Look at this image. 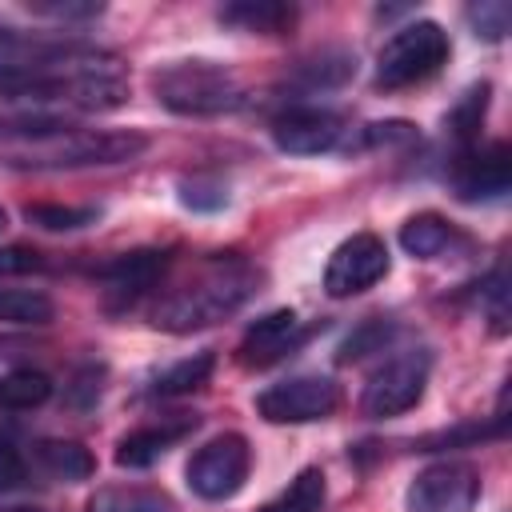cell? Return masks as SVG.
Listing matches in <instances>:
<instances>
[{
    "mask_svg": "<svg viewBox=\"0 0 512 512\" xmlns=\"http://www.w3.org/2000/svg\"><path fill=\"white\" fill-rule=\"evenodd\" d=\"M260 272L240 260V256H216L212 264L200 268V276H192L188 284H180L176 292H168L156 308H152V324L164 332H196L208 328L232 312H240L252 296H256Z\"/></svg>",
    "mask_w": 512,
    "mask_h": 512,
    "instance_id": "cell-1",
    "label": "cell"
},
{
    "mask_svg": "<svg viewBox=\"0 0 512 512\" xmlns=\"http://www.w3.org/2000/svg\"><path fill=\"white\" fill-rule=\"evenodd\" d=\"M0 92L8 100H60L84 112H108L128 100V84L120 76V64L104 52H80L48 72H20L0 80Z\"/></svg>",
    "mask_w": 512,
    "mask_h": 512,
    "instance_id": "cell-2",
    "label": "cell"
},
{
    "mask_svg": "<svg viewBox=\"0 0 512 512\" xmlns=\"http://www.w3.org/2000/svg\"><path fill=\"white\" fill-rule=\"evenodd\" d=\"M148 148L140 132L112 128V132H60L48 140H36L28 148L4 152V164L12 168H96V164H128Z\"/></svg>",
    "mask_w": 512,
    "mask_h": 512,
    "instance_id": "cell-3",
    "label": "cell"
},
{
    "mask_svg": "<svg viewBox=\"0 0 512 512\" xmlns=\"http://www.w3.org/2000/svg\"><path fill=\"white\" fill-rule=\"evenodd\" d=\"M152 88H156L160 104L180 116H220V112H232L244 104L240 80L224 64H212V60L164 64L152 76Z\"/></svg>",
    "mask_w": 512,
    "mask_h": 512,
    "instance_id": "cell-4",
    "label": "cell"
},
{
    "mask_svg": "<svg viewBox=\"0 0 512 512\" xmlns=\"http://www.w3.org/2000/svg\"><path fill=\"white\" fill-rule=\"evenodd\" d=\"M448 32L436 20H412L404 28H396L380 56H376V88L396 92V88H412L428 76H436L448 60Z\"/></svg>",
    "mask_w": 512,
    "mask_h": 512,
    "instance_id": "cell-5",
    "label": "cell"
},
{
    "mask_svg": "<svg viewBox=\"0 0 512 512\" xmlns=\"http://www.w3.org/2000/svg\"><path fill=\"white\" fill-rule=\"evenodd\" d=\"M248 464H252V448L240 432H224L216 440H208L204 448H196V456L188 460V488L200 500H228L244 488L248 480Z\"/></svg>",
    "mask_w": 512,
    "mask_h": 512,
    "instance_id": "cell-6",
    "label": "cell"
},
{
    "mask_svg": "<svg viewBox=\"0 0 512 512\" xmlns=\"http://www.w3.org/2000/svg\"><path fill=\"white\" fill-rule=\"evenodd\" d=\"M424 384H428V352H400V356L384 360L372 372V380L364 384L360 408L372 420L400 416V412H408V408L420 404Z\"/></svg>",
    "mask_w": 512,
    "mask_h": 512,
    "instance_id": "cell-7",
    "label": "cell"
},
{
    "mask_svg": "<svg viewBox=\"0 0 512 512\" xmlns=\"http://www.w3.org/2000/svg\"><path fill=\"white\" fill-rule=\"evenodd\" d=\"M340 404V388L328 376H288L256 396V412L268 424H308L332 416Z\"/></svg>",
    "mask_w": 512,
    "mask_h": 512,
    "instance_id": "cell-8",
    "label": "cell"
},
{
    "mask_svg": "<svg viewBox=\"0 0 512 512\" xmlns=\"http://www.w3.org/2000/svg\"><path fill=\"white\" fill-rule=\"evenodd\" d=\"M480 500V472L464 460L428 464L408 488V512H472Z\"/></svg>",
    "mask_w": 512,
    "mask_h": 512,
    "instance_id": "cell-9",
    "label": "cell"
},
{
    "mask_svg": "<svg viewBox=\"0 0 512 512\" xmlns=\"http://www.w3.org/2000/svg\"><path fill=\"white\" fill-rule=\"evenodd\" d=\"M384 276H388V248H384V240L372 236V232H356V236H348L328 256L324 292L336 296V300H344V296H356V292L372 288Z\"/></svg>",
    "mask_w": 512,
    "mask_h": 512,
    "instance_id": "cell-10",
    "label": "cell"
},
{
    "mask_svg": "<svg viewBox=\"0 0 512 512\" xmlns=\"http://www.w3.org/2000/svg\"><path fill=\"white\" fill-rule=\"evenodd\" d=\"M344 136V120L328 108H312V104H300V108H288L272 120V140L292 152V156H312V152H328L336 148Z\"/></svg>",
    "mask_w": 512,
    "mask_h": 512,
    "instance_id": "cell-11",
    "label": "cell"
},
{
    "mask_svg": "<svg viewBox=\"0 0 512 512\" xmlns=\"http://www.w3.org/2000/svg\"><path fill=\"white\" fill-rule=\"evenodd\" d=\"M452 184L460 200H500L512 188V156L508 144H492V148H464L456 168H452Z\"/></svg>",
    "mask_w": 512,
    "mask_h": 512,
    "instance_id": "cell-12",
    "label": "cell"
},
{
    "mask_svg": "<svg viewBox=\"0 0 512 512\" xmlns=\"http://www.w3.org/2000/svg\"><path fill=\"white\" fill-rule=\"evenodd\" d=\"M300 340H304V332H300L296 312H292V308H276V312L260 316V320L244 332L236 356H240V364H248V368H264V364L280 360L284 352H292Z\"/></svg>",
    "mask_w": 512,
    "mask_h": 512,
    "instance_id": "cell-13",
    "label": "cell"
},
{
    "mask_svg": "<svg viewBox=\"0 0 512 512\" xmlns=\"http://www.w3.org/2000/svg\"><path fill=\"white\" fill-rule=\"evenodd\" d=\"M196 424H200V416L180 412V416H172V420H164V424L136 428V432L120 436V444H116V464H120V468H148V464H156L180 436H188Z\"/></svg>",
    "mask_w": 512,
    "mask_h": 512,
    "instance_id": "cell-14",
    "label": "cell"
},
{
    "mask_svg": "<svg viewBox=\"0 0 512 512\" xmlns=\"http://www.w3.org/2000/svg\"><path fill=\"white\" fill-rule=\"evenodd\" d=\"M164 268H168V252H152V248H144V252H124V256L100 264L96 276H100L112 292L140 296L144 288H152V284L164 276Z\"/></svg>",
    "mask_w": 512,
    "mask_h": 512,
    "instance_id": "cell-15",
    "label": "cell"
},
{
    "mask_svg": "<svg viewBox=\"0 0 512 512\" xmlns=\"http://www.w3.org/2000/svg\"><path fill=\"white\" fill-rule=\"evenodd\" d=\"M220 20L240 28V32H264V36H280L296 24V8L280 4V0H240L220 8Z\"/></svg>",
    "mask_w": 512,
    "mask_h": 512,
    "instance_id": "cell-16",
    "label": "cell"
},
{
    "mask_svg": "<svg viewBox=\"0 0 512 512\" xmlns=\"http://www.w3.org/2000/svg\"><path fill=\"white\" fill-rule=\"evenodd\" d=\"M452 240H456L452 224L444 216H436V212H416V216H408L400 224V248L408 256H416V260H436Z\"/></svg>",
    "mask_w": 512,
    "mask_h": 512,
    "instance_id": "cell-17",
    "label": "cell"
},
{
    "mask_svg": "<svg viewBox=\"0 0 512 512\" xmlns=\"http://www.w3.org/2000/svg\"><path fill=\"white\" fill-rule=\"evenodd\" d=\"M36 460L52 480H64V484L88 480L96 472V460L80 440H40Z\"/></svg>",
    "mask_w": 512,
    "mask_h": 512,
    "instance_id": "cell-18",
    "label": "cell"
},
{
    "mask_svg": "<svg viewBox=\"0 0 512 512\" xmlns=\"http://www.w3.org/2000/svg\"><path fill=\"white\" fill-rule=\"evenodd\" d=\"M296 76L308 88H336V84L356 76V52H348V48H320L308 60H300Z\"/></svg>",
    "mask_w": 512,
    "mask_h": 512,
    "instance_id": "cell-19",
    "label": "cell"
},
{
    "mask_svg": "<svg viewBox=\"0 0 512 512\" xmlns=\"http://www.w3.org/2000/svg\"><path fill=\"white\" fill-rule=\"evenodd\" d=\"M324 496H328L324 472H320V468H300V472L288 480V488H284L280 496H272L260 512H320V508H324Z\"/></svg>",
    "mask_w": 512,
    "mask_h": 512,
    "instance_id": "cell-20",
    "label": "cell"
},
{
    "mask_svg": "<svg viewBox=\"0 0 512 512\" xmlns=\"http://www.w3.org/2000/svg\"><path fill=\"white\" fill-rule=\"evenodd\" d=\"M52 396V380L36 368H16L0 380V408L8 412H32Z\"/></svg>",
    "mask_w": 512,
    "mask_h": 512,
    "instance_id": "cell-21",
    "label": "cell"
},
{
    "mask_svg": "<svg viewBox=\"0 0 512 512\" xmlns=\"http://www.w3.org/2000/svg\"><path fill=\"white\" fill-rule=\"evenodd\" d=\"M88 512H176L156 488H104L88 500Z\"/></svg>",
    "mask_w": 512,
    "mask_h": 512,
    "instance_id": "cell-22",
    "label": "cell"
},
{
    "mask_svg": "<svg viewBox=\"0 0 512 512\" xmlns=\"http://www.w3.org/2000/svg\"><path fill=\"white\" fill-rule=\"evenodd\" d=\"M212 368H216V356H212V352H196V356L172 364L168 372H160L156 384H152V392H156V396H184V392H196V388L208 384Z\"/></svg>",
    "mask_w": 512,
    "mask_h": 512,
    "instance_id": "cell-23",
    "label": "cell"
},
{
    "mask_svg": "<svg viewBox=\"0 0 512 512\" xmlns=\"http://www.w3.org/2000/svg\"><path fill=\"white\" fill-rule=\"evenodd\" d=\"M56 316L52 300L36 288H0V324H48Z\"/></svg>",
    "mask_w": 512,
    "mask_h": 512,
    "instance_id": "cell-24",
    "label": "cell"
},
{
    "mask_svg": "<svg viewBox=\"0 0 512 512\" xmlns=\"http://www.w3.org/2000/svg\"><path fill=\"white\" fill-rule=\"evenodd\" d=\"M96 216H100V208H92V204H84V208H76V204H28L24 208V220L44 228V232L88 228V224H96Z\"/></svg>",
    "mask_w": 512,
    "mask_h": 512,
    "instance_id": "cell-25",
    "label": "cell"
},
{
    "mask_svg": "<svg viewBox=\"0 0 512 512\" xmlns=\"http://www.w3.org/2000/svg\"><path fill=\"white\" fill-rule=\"evenodd\" d=\"M484 108H488V84H472V88L460 96V104L452 108L448 128H452V136L460 140V148H472V140H476L480 124H484Z\"/></svg>",
    "mask_w": 512,
    "mask_h": 512,
    "instance_id": "cell-26",
    "label": "cell"
},
{
    "mask_svg": "<svg viewBox=\"0 0 512 512\" xmlns=\"http://www.w3.org/2000/svg\"><path fill=\"white\" fill-rule=\"evenodd\" d=\"M468 24H472V32H476L480 40L496 44V40L508 36V28H512V12H508L504 0H480V4L468 8Z\"/></svg>",
    "mask_w": 512,
    "mask_h": 512,
    "instance_id": "cell-27",
    "label": "cell"
},
{
    "mask_svg": "<svg viewBox=\"0 0 512 512\" xmlns=\"http://www.w3.org/2000/svg\"><path fill=\"white\" fill-rule=\"evenodd\" d=\"M180 204L184 208H196V212H216V208L228 204V188L220 180L192 176V180H180Z\"/></svg>",
    "mask_w": 512,
    "mask_h": 512,
    "instance_id": "cell-28",
    "label": "cell"
},
{
    "mask_svg": "<svg viewBox=\"0 0 512 512\" xmlns=\"http://www.w3.org/2000/svg\"><path fill=\"white\" fill-rule=\"evenodd\" d=\"M480 296H484V312L492 320V332H508V284H504V268H496L484 280Z\"/></svg>",
    "mask_w": 512,
    "mask_h": 512,
    "instance_id": "cell-29",
    "label": "cell"
},
{
    "mask_svg": "<svg viewBox=\"0 0 512 512\" xmlns=\"http://www.w3.org/2000/svg\"><path fill=\"white\" fill-rule=\"evenodd\" d=\"M508 424H464V428H452V432H436V436H424L416 444V452H436V448H448V444H472V440H484V436H504Z\"/></svg>",
    "mask_w": 512,
    "mask_h": 512,
    "instance_id": "cell-30",
    "label": "cell"
},
{
    "mask_svg": "<svg viewBox=\"0 0 512 512\" xmlns=\"http://www.w3.org/2000/svg\"><path fill=\"white\" fill-rule=\"evenodd\" d=\"M28 12H36V16H48V20H92V16H100L104 12V4H76V0H28Z\"/></svg>",
    "mask_w": 512,
    "mask_h": 512,
    "instance_id": "cell-31",
    "label": "cell"
},
{
    "mask_svg": "<svg viewBox=\"0 0 512 512\" xmlns=\"http://www.w3.org/2000/svg\"><path fill=\"white\" fill-rule=\"evenodd\" d=\"M24 480H28V468H24L20 448H16L12 440H4V436H0V496H4V492L24 488Z\"/></svg>",
    "mask_w": 512,
    "mask_h": 512,
    "instance_id": "cell-32",
    "label": "cell"
},
{
    "mask_svg": "<svg viewBox=\"0 0 512 512\" xmlns=\"http://www.w3.org/2000/svg\"><path fill=\"white\" fill-rule=\"evenodd\" d=\"M44 256L28 244H8L0 248V276H24V272H40Z\"/></svg>",
    "mask_w": 512,
    "mask_h": 512,
    "instance_id": "cell-33",
    "label": "cell"
},
{
    "mask_svg": "<svg viewBox=\"0 0 512 512\" xmlns=\"http://www.w3.org/2000/svg\"><path fill=\"white\" fill-rule=\"evenodd\" d=\"M364 140L368 144H408V140H416V128L404 120H384V124H368Z\"/></svg>",
    "mask_w": 512,
    "mask_h": 512,
    "instance_id": "cell-34",
    "label": "cell"
},
{
    "mask_svg": "<svg viewBox=\"0 0 512 512\" xmlns=\"http://www.w3.org/2000/svg\"><path fill=\"white\" fill-rule=\"evenodd\" d=\"M384 336H388V328H384L380 320H372L364 332H356V336H352V340L340 348V360H344V364H348V360H360V356H364V352H372V348H376Z\"/></svg>",
    "mask_w": 512,
    "mask_h": 512,
    "instance_id": "cell-35",
    "label": "cell"
},
{
    "mask_svg": "<svg viewBox=\"0 0 512 512\" xmlns=\"http://www.w3.org/2000/svg\"><path fill=\"white\" fill-rule=\"evenodd\" d=\"M96 396H100V372H96V368H84V372L76 376V388L68 392V400H72L76 408H88Z\"/></svg>",
    "mask_w": 512,
    "mask_h": 512,
    "instance_id": "cell-36",
    "label": "cell"
},
{
    "mask_svg": "<svg viewBox=\"0 0 512 512\" xmlns=\"http://www.w3.org/2000/svg\"><path fill=\"white\" fill-rule=\"evenodd\" d=\"M0 512H40V508H24V504H16V508H0Z\"/></svg>",
    "mask_w": 512,
    "mask_h": 512,
    "instance_id": "cell-37",
    "label": "cell"
},
{
    "mask_svg": "<svg viewBox=\"0 0 512 512\" xmlns=\"http://www.w3.org/2000/svg\"><path fill=\"white\" fill-rule=\"evenodd\" d=\"M4 228H8V212L0 208V236H4Z\"/></svg>",
    "mask_w": 512,
    "mask_h": 512,
    "instance_id": "cell-38",
    "label": "cell"
}]
</instances>
